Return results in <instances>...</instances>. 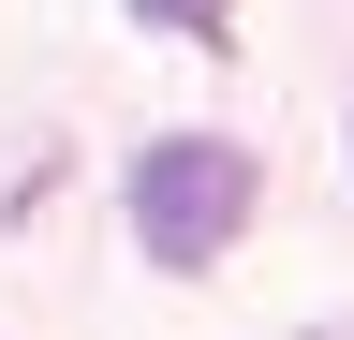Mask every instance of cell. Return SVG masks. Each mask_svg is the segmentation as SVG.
Instances as JSON below:
<instances>
[{
  "instance_id": "cell-1",
  "label": "cell",
  "mask_w": 354,
  "mask_h": 340,
  "mask_svg": "<svg viewBox=\"0 0 354 340\" xmlns=\"http://www.w3.org/2000/svg\"><path fill=\"white\" fill-rule=\"evenodd\" d=\"M251 148L236 134H148L133 148V178H118V207H133V251H148V267H221V251H236V222H251Z\"/></svg>"
},
{
  "instance_id": "cell-2",
  "label": "cell",
  "mask_w": 354,
  "mask_h": 340,
  "mask_svg": "<svg viewBox=\"0 0 354 340\" xmlns=\"http://www.w3.org/2000/svg\"><path fill=\"white\" fill-rule=\"evenodd\" d=\"M133 15L177 30V45H221V30H236V0H133Z\"/></svg>"
}]
</instances>
